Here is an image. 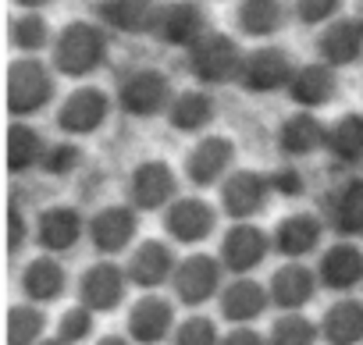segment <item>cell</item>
<instances>
[]
</instances>
